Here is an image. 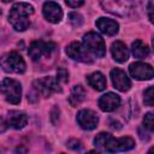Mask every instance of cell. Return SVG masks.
Wrapping results in <instances>:
<instances>
[{
	"mask_svg": "<svg viewBox=\"0 0 154 154\" xmlns=\"http://www.w3.org/2000/svg\"><path fill=\"white\" fill-rule=\"evenodd\" d=\"M94 144L99 150L116 153L132 149L135 147V140L129 136L116 138L108 132H100L94 138Z\"/></svg>",
	"mask_w": 154,
	"mask_h": 154,
	"instance_id": "6da1fadb",
	"label": "cell"
},
{
	"mask_svg": "<svg viewBox=\"0 0 154 154\" xmlns=\"http://www.w3.org/2000/svg\"><path fill=\"white\" fill-rule=\"evenodd\" d=\"M32 13V5L28 2H17L10 10L8 20L17 31H24L30 26V16Z\"/></svg>",
	"mask_w": 154,
	"mask_h": 154,
	"instance_id": "7a4b0ae2",
	"label": "cell"
},
{
	"mask_svg": "<svg viewBox=\"0 0 154 154\" xmlns=\"http://www.w3.org/2000/svg\"><path fill=\"white\" fill-rule=\"evenodd\" d=\"M0 66L8 73H23L26 69L24 59L17 52L5 53L0 58Z\"/></svg>",
	"mask_w": 154,
	"mask_h": 154,
	"instance_id": "3957f363",
	"label": "cell"
},
{
	"mask_svg": "<svg viewBox=\"0 0 154 154\" xmlns=\"http://www.w3.org/2000/svg\"><path fill=\"white\" fill-rule=\"evenodd\" d=\"M82 45L85 47V49L90 54H93L97 58H102V57L106 55L105 41L97 32H94V31L87 32L83 36V43Z\"/></svg>",
	"mask_w": 154,
	"mask_h": 154,
	"instance_id": "277c9868",
	"label": "cell"
},
{
	"mask_svg": "<svg viewBox=\"0 0 154 154\" xmlns=\"http://www.w3.org/2000/svg\"><path fill=\"white\" fill-rule=\"evenodd\" d=\"M0 93L5 96L7 102L12 105H17L19 103L22 96L20 83L12 78H4L0 82Z\"/></svg>",
	"mask_w": 154,
	"mask_h": 154,
	"instance_id": "5b68a950",
	"label": "cell"
},
{
	"mask_svg": "<svg viewBox=\"0 0 154 154\" xmlns=\"http://www.w3.org/2000/svg\"><path fill=\"white\" fill-rule=\"evenodd\" d=\"M32 85H34L35 90L45 97H49L52 94L61 91L60 82L57 79V77L54 78L51 76H46V77H42L38 79H35Z\"/></svg>",
	"mask_w": 154,
	"mask_h": 154,
	"instance_id": "8992f818",
	"label": "cell"
},
{
	"mask_svg": "<svg viewBox=\"0 0 154 154\" xmlns=\"http://www.w3.org/2000/svg\"><path fill=\"white\" fill-rule=\"evenodd\" d=\"M100 2L105 11L119 17L129 16L132 11L131 0H100Z\"/></svg>",
	"mask_w": 154,
	"mask_h": 154,
	"instance_id": "52a82bcc",
	"label": "cell"
},
{
	"mask_svg": "<svg viewBox=\"0 0 154 154\" xmlns=\"http://www.w3.org/2000/svg\"><path fill=\"white\" fill-rule=\"evenodd\" d=\"M57 46L53 42H45V41H34L30 47H29V57L34 60V61H38L42 59V57L45 58H49L52 55V53L55 51Z\"/></svg>",
	"mask_w": 154,
	"mask_h": 154,
	"instance_id": "ba28073f",
	"label": "cell"
},
{
	"mask_svg": "<svg viewBox=\"0 0 154 154\" xmlns=\"http://www.w3.org/2000/svg\"><path fill=\"white\" fill-rule=\"evenodd\" d=\"M66 54L77 61H82V63H93V58L91 54L85 49V47L79 43V42H71L67 47H66Z\"/></svg>",
	"mask_w": 154,
	"mask_h": 154,
	"instance_id": "9c48e42d",
	"label": "cell"
},
{
	"mask_svg": "<svg viewBox=\"0 0 154 154\" xmlns=\"http://www.w3.org/2000/svg\"><path fill=\"white\" fill-rule=\"evenodd\" d=\"M129 72L137 81H148V79H152L154 76L153 67L149 64L141 63V61L132 63L129 66Z\"/></svg>",
	"mask_w": 154,
	"mask_h": 154,
	"instance_id": "30bf717a",
	"label": "cell"
},
{
	"mask_svg": "<svg viewBox=\"0 0 154 154\" xmlns=\"http://www.w3.org/2000/svg\"><path fill=\"white\" fill-rule=\"evenodd\" d=\"M77 123L84 130H93L99 124V117L91 109H82L77 113Z\"/></svg>",
	"mask_w": 154,
	"mask_h": 154,
	"instance_id": "8fae6325",
	"label": "cell"
},
{
	"mask_svg": "<svg viewBox=\"0 0 154 154\" xmlns=\"http://www.w3.org/2000/svg\"><path fill=\"white\" fill-rule=\"evenodd\" d=\"M111 79H112V83H113V87L119 90V91H128L130 88H131V81L130 78L128 77V75L120 70V69H113L111 71Z\"/></svg>",
	"mask_w": 154,
	"mask_h": 154,
	"instance_id": "7c38bea8",
	"label": "cell"
},
{
	"mask_svg": "<svg viewBox=\"0 0 154 154\" xmlns=\"http://www.w3.org/2000/svg\"><path fill=\"white\" fill-rule=\"evenodd\" d=\"M42 12H43L45 18L49 23L57 24L63 18V10H61V7L57 2H54V1H46L43 4Z\"/></svg>",
	"mask_w": 154,
	"mask_h": 154,
	"instance_id": "4fadbf2b",
	"label": "cell"
},
{
	"mask_svg": "<svg viewBox=\"0 0 154 154\" xmlns=\"http://www.w3.org/2000/svg\"><path fill=\"white\" fill-rule=\"evenodd\" d=\"M120 106V97L114 93H106L99 99V107L103 112H112Z\"/></svg>",
	"mask_w": 154,
	"mask_h": 154,
	"instance_id": "5bb4252c",
	"label": "cell"
},
{
	"mask_svg": "<svg viewBox=\"0 0 154 154\" xmlns=\"http://www.w3.org/2000/svg\"><path fill=\"white\" fill-rule=\"evenodd\" d=\"M95 25L102 34L107 36H114L119 31V24L116 20L109 19V18L101 17L95 22Z\"/></svg>",
	"mask_w": 154,
	"mask_h": 154,
	"instance_id": "9a60e30c",
	"label": "cell"
},
{
	"mask_svg": "<svg viewBox=\"0 0 154 154\" xmlns=\"http://www.w3.org/2000/svg\"><path fill=\"white\" fill-rule=\"evenodd\" d=\"M7 125L13 129H23L28 123V117L25 113L19 111H10L7 114Z\"/></svg>",
	"mask_w": 154,
	"mask_h": 154,
	"instance_id": "2e32d148",
	"label": "cell"
},
{
	"mask_svg": "<svg viewBox=\"0 0 154 154\" xmlns=\"http://www.w3.org/2000/svg\"><path fill=\"white\" fill-rule=\"evenodd\" d=\"M111 53L113 59L118 63H125L129 59V49L122 41H116L112 43Z\"/></svg>",
	"mask_w": 154,
	"mask_h": 154,
	"instance_id": "e0dca14e",
	"label": "cell"
},
{
	"mask_svg": "<svg viewBox=\"0 0 154 154\" xmlns=\"http://www.w3.org/2000/svg\"><path fill=\"white\" fill-rule=\"evenodd\" d=\"M87 82L90 87H93L94 89H96L99 91H101L106 88V77L99 71L88 75L87 76Z\"/></svg>",
	"mask_w": 154,
	"mask_h": 154,
	"instance_id": "ac0fdd59",
	"label": "cell"
},
{
	"mask_svg": "<svg viewBox=\"0 0 154 154\" xmlns=\"http://www.w3.org/2000/svg\"><path fill=\"white\" fill-rule=\"evenodd\" d=\"M85 95H87V93H85L84 88H83L81 84L75 85V87L72 88L71 93H70V96H69V102H70V105L73 106V107L81 105V103L84 101Z\"/></svg>",
	"mask_w": 154,
	"mask_h": 154,
	"instance_id": "d6986e66",
	"label": "cell"
},
{
	"mask_svg": "<svg viewBox=\"0 0 154 154\" xmlns=\"http://www.w3.org/2000/svg\"><path fill=\"white\" fill-rule=\"evenodd\" d=\"M131 52L132 55L137 59H143L146 57H148L149 54V48L146 43H143L141 40H136L132 42L131 45Z\"/></svg>",
	"mask_w": 154,
	"mask_h": 154,
	"instance_id": "ffe728a7",
	"label": "cell"
},
{
	"mask_svg": "<svg viewBox=\"0 0 154 154\" xmlns=\"http://www.w3.org/2000/svg\"><path fill=\"white\" fill-rule=\"evenodd\" d=\"M69 20L73 26H81L83 24V17L77 12H71L69 14Z\"/></svg>",
	"mask_w": 154,
	"mask_h": 154,
	"instance_id": "44dd1931",
	"label": "cell"
},
{
	"mask_svg": "<svg viewBox=\"0 0 154 154\" xmlns=\"http://www.w3.org/2000/svg\"><path fill=\"white\" fill-rule=\"evenodd\" d=\"M143 126L146 129H148L149 131L154 130V119H153V113L152 112H148L144 116V118H143Z\"/></svg>",
	"mask_w": 154,
	"mask_h": 154,
	"instance_id": "7402d4cb",
	"label": "cell"
},
{
	"mask_svg": "<svg viewBox=\"0 0 154 154\" xmlns=\"http://www.w3.org/2000/svg\"><path fill=\"white\" fill-rule=\"evenodd\" d=\"M57 79L60 83H66L69 81V72L65 67H59L57 71Z\"/></svg>",
	"mask_w": 154,
	"mask_h": 154,
	"instance_id": "603a6c76",
	"label": "cell"
},
{
	"mask_svg": "<svg viewBox=\"0 0 154 154\" xmlns=\"http://www.w3.org/2000/svg\"><path fill=\"white\" fill-rule=\"evenodd\" d=\"M144 103L147 106H153V103H154V101H153V87H149L144 91Z\"/></svg>",
	"mask_w": 154,
	"mask_h": 154,
	"instance_id": "cb8c5ba5",
	"label": "cell"
},
{
	"mask_svg": "<svg viewBox=\"0 0 154 154\" xmlns=\"http://www.w3.org/2000/svg\"><path fill=\"white\" fill-rule=\"evenodd\" d=\"M67 147L71 148V149H73V150H81L82 147H83V144H82V142L79 140L72 138V140L67 141Z\"/></svg>",
	"mask_w": 154,
	"mask_h": 154,
	"instance_id": "d4e9b609",
	"label": "cell"
},
{
	"mask_svg": "<svg viewBox=\"0 0 154 154\" xmlns=\"http://www.w3.org/2000/svg\"><path fill=\"white\" fill-rule=\"evenodd\" d=\"M65 2L70 7H79L84 4V0H65Z\"/></svg>",
	"mask_w": 154,
	"mask_h": 154,
	"instance_id": "484cf974",
	"label": "cell"
},
{
	"mask_svg": "<svg viewBox=\"0 0 154 154\" xmlns=\"http://www.w3.org/2000/svg\"><path fill=\"white\" fill-rule=\"evenodd\" d=\"M7 126H8V125H7V122H6V119H5V118H2V117H0V132L5 131Z\"/></svg>",
	"mask_w": 154,
	"mask_h": 154,
	"instance_id": "4316f807",
	"label": "cell"
},
{
	"mask_svg": "<svg viewBox=\"0 0 154 154\" xmlns=\"http://www.w3.org/2000/svg\"><path fill=\"white\" fill-rule=\"evenodd\" d=\"M152 11H153V1L150 0L149 4H148V14H149V19H150V22H153V14H152Z\"/></svg>",
	"mask_w": 154,
	"mask_h": 154,
	"instance_id": "83f0119b",
	"label": "cell"
},
{
	"mask_svg": "<svg viewBox=\"0 0 154 154\" xmlns=\"http://www.w3.org/2000/svg\"><path fill=\"white\" fill-rule=\"evenodd\" d=\"M4 2H10V1H12V0H2Z\"/></svg>",
	"mask_w": 154,
	"mask_h": 154,
	"instance_id": "f1b7e54d",
	"label": "cell"
},
{
	"mask_svg": "<svg viewBox=\"0 0 154 154\" xmlns=\"http://www.w3.org/2000/svg\"><path fill=\"white\" fill-rule=\"evenodd\" d=\"M0 14H1V10H0Z\"/></svg>",
	"mask_w": 154,
	"mask_h": 154,
	"instance_id": "f546056e",
	"label": "cell"
}]
</instances>
